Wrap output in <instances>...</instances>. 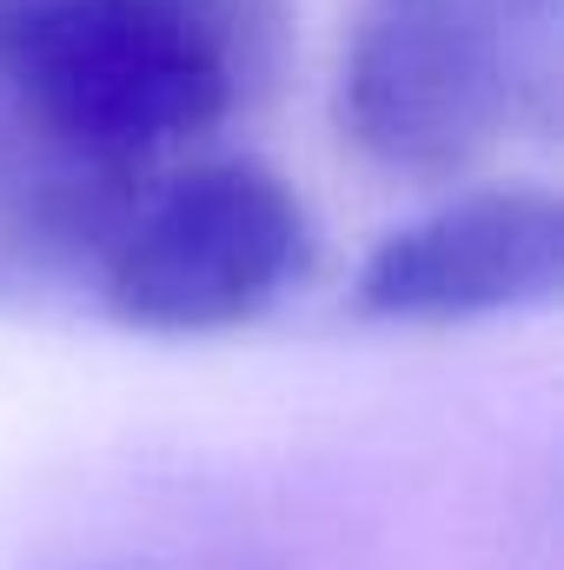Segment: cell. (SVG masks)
<instances>
[{
	"instance_id": "6da1fadb",
	"label": "cell",
	"mask_w": 564,
	"mask_h": 570,
	"mask_svg": "<svg viewBox=\"0 0 564 570\" xmlns=\"http://www.w3.org/2000/svg\"><path fill=\"white\" fill-rule=\"evenodd\" d=\"M292 0H0V246L100 259L285 60Z\"/></svg>"
},
{
	"instance_id": "7a4b0ae2",
	"label": "cell",
	"mask_w": 564,
	"mask_h": 570,
	"mask_svg": "<svg viewBox=\"0 0 564 570\" xmlns=\"http://www.w3.org/2000/svg\"><path fill=\"white\" fill-rule=\"evenodd\" d=\"M564 0H359L332 120L386 173L445 179L558 107Z\"/></svg>"
},
{
	"instance_id": "3957f363",
	"label": "cell",
	"mask_w": 564,
	"mask_h": 570,
	"mask_svg": "<svg viewBox=\"0 0 564 570\" xmlns=\"http://www.w3.org/2000/svg\"><path fill=\"white\" fill-rule=\"evenodd\" d=\"M312 266V213L280 166L213 153L146 193L100 253V298L120 325L200 338L273 312Z\"/></svg>"
},
{
	"instance_id": "277c9868",
	"label": "cell",
	"mask_w": 564,
	"mask_h": 570,
	"mask_svg": "<svg viewBox=\"0 0 564 570\" xmlns=\"http://www.w3.org/2000/svg\"><path fill=\"white\" fill-rule=\"evenodd\" d=\"M564 279V206L552 186H478L425 219L386 233L359 279L352 305L366 318L458 325L518 305H545Z\"/></svg>"
}]
</instances>
